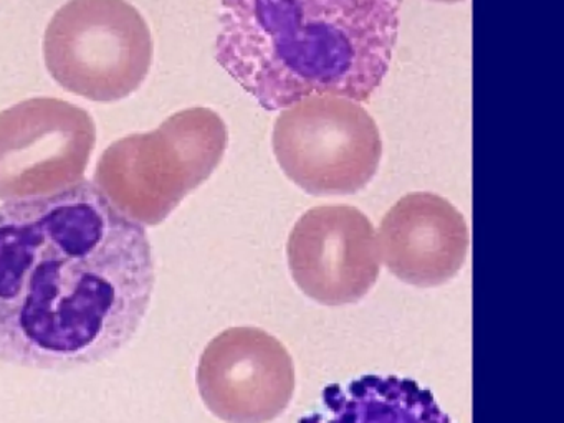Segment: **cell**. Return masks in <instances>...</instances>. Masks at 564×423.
<instances>
[{"mask_svg":"<svg viewBox=\"0 0 564 423\" xmlns=\"http://www.w3.org/2000/svg\"><path fill=\"white\" fill-rule=\"evenodd\" d=\"M143 225L91 182L0 205V360L65 370L101 362L140 329L153 297Z\"/></svg>","mask_w":564,"mask_h":423,"instance_id":"1","label":"cell"},{"mask_svg":"<svg viewBox=\"0 0 564 423\" xmlns=\"http://www.w3.org/2000/svg\"><path fill=\"white\" fill-rule=\"evenodd\" d=\"M402 0H220L216 59L263 109L381 88Z\"/></svg>","mask_w":564,"mask_h":423,"instance_id":"2","label":"cell"},{"mask_svg":"<svg viewBox=\"0 0 564 423\" xmlns=\"http://www.w3.org/2000/svg\"><path fill=\"white\" fill-rule=\"evenodd\" d=\"M226 122L203 106L170 116L160 128L108 145L95 171V187L131 220L156 227L223 161Z\"/></svg>","mask_w":564,"mask_h":423,"instance_id":"3","label":"cell"},{"mask_svg":"<svg viewBox=\"0 0 564 423\" xmlns=\"http://www.w3.org/2000/svg\"><path fill=\"white\" fill-rule=\"evenodd\" d=\"M147 20L127 0H70L45 32V65L55 82L90 101L137 91L153 63Z\"/></svg>","mask_w":564,"mask_h":423,"instance_id":"4","label":"cell"},{"mask_svg":"<svg viewBox=\"0 0 564 423\" xmlns=\"http://www.w3.org/2000/svg\"><path fill=\"white\" fill-rule=\"evenodd\" d=\"M273 152L290 181L312 195H349L378 172L382 139L368 111L352 99L315 95L283 109Z\"/></svg>","mask_w":564,"mask_h":423,"instance_id":"5","label":"cell"},{"mask_svg":"<svg viewBox=\"0 0 564 423\" xmlns=\"http://www.w3.org/2000/svg\"><path fill=\"white\" fill-rule=\"evenodd\" d=\"M97 141L80 106L32 98L0 112V198L42 197L84 181Z\"/></svg>","mask_w":564,"mask_h":423,"instance_id":"6","label":"cell"},{"mask_svg":"<svg viewBox=\"0 0 564 423\" xmlns=\"http://www.w3.org/2000/svg\"><path fill=\"white\" fill-rule=\"evenodd\" d=\"M207 409L227 423H269L295 393L292 356L259 327H230L214 337L197 367Z\"/></svg>","mask_w":564,"mask_h":423,"instance_id":"7","label":"cell"},{"mask_svg":"<svg viewBox=\"0 0 564 423\" xmlns=\"http://www.w3.org/2000/svg\"><path fill=\"white\" fill-rule=\"evenodd\" d=\"M289 267L296 286L326 306L356 303L381 271L371 220L351 205H319L290 234Z\"/></svg>","mask_w":564,"mask_h":423,"instance_id":"8","label":"cell"},{"mask_svg":"<svg viewBox=\"0 0 564 423\" xmlns=\"http://www.w3.org/2000/svg\"><path fill=\"white\" fill-rule=\"evenodd\" d=\"M379 257L394 276L414 286H437L464 267L470 231L464 215L441 195L412 192L382 218Z\"/></svg>","mask_w":564,"mask_h":423,"instance_id":"9","label":"cell"},{"mask_svg":"<svg viewBox=\"0 0 564 423\" xmlns=\"http://www.w3.org/2000/svg\"><path fill=\"white\" fill-rule=\"evenodd\" d=\"M300 423H452L427 389L401 377L366 376L323 392V406Z\"/></svg>","mask_w":564,"mask_h":423,"instance_id":"10","label":"cell"},{"mask_svg":"<svg viewBox=\"0 0 564 423\" xmlns=\"http://www.w3.org/2000/svg\"><path fill=\"white\" fill-rule=\"evenodd\" d=\"M434 2L457 3V2H464V0H434Z\"/></svg>","mask_w":564,"mask_h":423,"instance_id":"11","label":"cell"}]
</instances>
